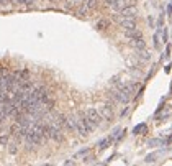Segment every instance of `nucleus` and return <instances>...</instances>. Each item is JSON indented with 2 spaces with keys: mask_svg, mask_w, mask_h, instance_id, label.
I'll return each instance as SVG.
<instances>
[{
  "mask_svg": "<svg viewBox=\"0 0 172 166\" xmlns=\"http://www.w3.org/2000/svg\"><path fill=\"white\" fill-rule=\"evenodd\" d=\"M113 140H115V138L112 137V135H110V137H107V138H103L102 142L98 143V148H100V150H105V148H108V146H110V143L113 142Z\"/></svg>",
  "mask_w": 172,
  "mask_h": 166,
  "instance_id": "7",
  "label": "nucleus"
},
{
  "mask_svg": "<svg viewBox=\"0 0 172 166\" xmlns=\"http://www.w3.org/2000/svg\"><path fill=\"white\" fill-rule=\"evenodd\" d=\"M85 117L89 120H90L92 122V125H94V127H100V125H102V115H100V112L98 110H95V109H87L85 110Z\"/></svg>",
  "mask_w": 172,
  "mask_h": 166,
  "instance_id": "2",
  "label": "nucleus"
},
{
  "mask_svg": "<svg viewBox=\"0 0 172 166\" xmlns=\"http://www.w3.org/2000/svg\"><path fill=\"white\" fill-rule=\"evenodd\" d=\"M144 130H146V125H144V123H139V125H136V127H135L133 133H135V135H139L141 132H144Z\"/></svg>",
  "mask_w": 172,
  "mask_h": 166,
  "instance_id": "9",
  "label": "nucleus"
},
{
  "mask_svg": "<svg viewBox=\"0 0 172 166\" xmlns=\"http://www.w3.org/2000/svg\"><path fill=\"white\" fill-rule=\"evenodd\" d=\"M107 25H108V22H107V20H102V22H98L97 28H98V30H103V28L107 27Z\"/></svg>",
  "mask_w": 172,
  "mask_h": 166,
  "instance_id": "14",
  "label": "nucleus"
},
{
  "mask_svg": "<svg viewBox=\"0 0 172 166\" xmlns=\"http://www.w3.org/2000/svg\"><path fill=\"white\" fill-rule=\"evenodd\" d=\"M0 145H8V135L5 133V135H0Z\"/></svg>",
  "mask_w": 172,
  "mask_h": 166,
  "instance_id": "12",
  "label": "nucleus"
},
{
  "mask_svg": "<svg viewBox=\"0 0 172 166\" xmlns=\"http://www.w3.org/2000/svg\"><path fill=\"white\" fill-rule=\"evenodd\" d=\"M8 2H10V0H0V3H2V5H5V3H8Z\"/></svg>",
  "mask_w": 172,
  "mask_h": 166,
  "instance_id": "18",
  "label": "nucleus"
},
{
  "mask_svg": "<svg viewBox=\"0 0 172 166\" xmlns=\"http://www.w3.org/2000/svg\"><path fill=\"white\" fill-rule=\"evenodd\" d=\"M167 12H169V15H172V5H169V7H167Z\"/></svg>",
  "mask_w": 172,
  "mask_h": 166,
  "instance_id": "17",
  "label": "nucleus"
},
{
  "mask_svg": "<svg viewBox=\"0 0 172 166\" xmlns=\"http://www.w3.org/2000/svg\"><path fill=\"white\" fill-rule=\"evenodd\" d=\"M48 125V138L54 140V142H62L64 133H62V127H59L56 123H46Z\"/></svg>",
  "mask_w": 172,
  "mask_h": 166,
  "instance_id": "1",
  "label": "nucleus"
},
{
  "mask_svg": "<svg viewBox=\"0 0 172 166\" xmlns=\"http://www.w3.org/2000/svg\"><path fill=\"white\" fill-rule=\"evenodd\" d=\"M157 155H159V153H153V155H148V156H146V163H153V161H156Z\"/></svg>",
  "mask_w": 172,
  "mask_h": 166,
  "instance_id": "11",
  "label": "nucleus"
},
{
  "mask_svg": "<svg viewBox=\"0 0 172 166\" xmlns=\"http://www.w3.org/2000/svg\"><path fill=\"white\" fill-rule=\"evenodd\" d=\"M98 112H100V115H102V119L107 120V122H112V120H113V117H115L113 105H112V104H105L103 107H100Z\"/></svg>",
  "mask_w": 172,
  "mask_h": 166,
  "instance_id": "4",
  "label": "nucleus"
},
{
  "mask_svg": "<svg viewBox=\"0 0 172 166\" xmlns=\"http://www.w3.org/2000/svg\"><path fill=\"white\" fill-rule=\"evenodd\" d=\"M136 15H138V8H136L135 5H130L126 8L121 10V17L123 18H136Z\"/></svg>",
  "mask_w": 172,
  "mask_h": 166,
  "instance_id": "5",
  "label": "nucleus"
},
{
  "mask_svg": "<svg viewBox=\"0 0 172 166\" xmlns=\"http://www.w3.org/2000/svg\"><path fill=\"white\" fill-rule=\"evenodd\" d=\"M162 40L164 41H167V31H166V30L162 31Z\"/></svg>",
  "mask_w": 172,
  "mask_h": 166,
  "instance_id": "16",
  "label": "nucleus"
},
{
  "mask_svg": "<svg viewBox=\"0 0 172 166\" xmlns=\"http://www.w3.org/2000/svg\"><path fill=\"white\" fill-rule=\"evenodd\" d=\"M154 46L159 48V36H157V35H154Z\"/></svg>",
  "mask_w": 172,
  "mask_h": 166,
  "instance_id": "15",
  "label": "nucleus"
},
{
  "mask_svg": "<svg viewBox=\"0 0 172 166\" xmlns=\"http://www.w3.org/2000/svg\"><path fill=\"white\" fill-rule=\"evenodd\" d=\"M131 45L136 48V51H141V50L146 48V43H144V40H143V36H138V38H135V40H131Z\"/></svg>",
  "mask_w": 172,
  "mask_h": 166,
  "instance_id": "6",
  "label": "nucleus"
},
{
  "mask_svg": "<svg viewBox=\"0 0 172 166\" xmlns=\"http://www.w3.org/2000/svg\"><path fill=\"white\" fill-rule=\"evenodd\" d=\"M108 5L115 12H121L123 8H126L130 5H135V0H108Z\"/></svg>",
  "mask_w": 172,
  "mask_h": 166,
  "instance_id": "3",
  "label": "nucleus"
},
{
  "mask_svg": "<svg viewBox=\"0 0 172 166\" xmlns=\"http://www.w3.org/2000/svg\"><path fill=\"white\" fill-rule=\"evenodd\" d=\"M89 153H90V148H85V150H80V151H79V153L76 155V158H85L87 155H89Z\"/></svg>",
  "mask_w": 172,
  "mask_h": 166,
  "instance_id": "10",
  "label": "nucleus"
},
{
  "mask_svg": "<svg viewBox=\"0 0 172 166\" xmlns=\"http://www.w3.org/2000/svg\"><path fill=\"white\" fill-rule=\"evenodd\" d=\"M8 151L12 153V155H15V153L18 151V148H17V143H12V145H10V148H8Z\"/></svg>",
  "mask_w": 172,
  "mask_h": 166,
  "instance_id": "13",
  "label": "nucleus"
},
{
  "mask_svg": "<svg viewBox=\"0 0 172 166\" xmlns=\"http://www.w3.org/2000/svg\"><path fill=\"white\" fill-rule=\"evenodd\" d=\"M159 145H164V140H157V138H153L148 142V146H159Z\"/></svg>",
  "mask_w": 172,
  "mask_h": 166,
  "instance_id": "8",
  "label": "nucleus"
}]
</instances>
